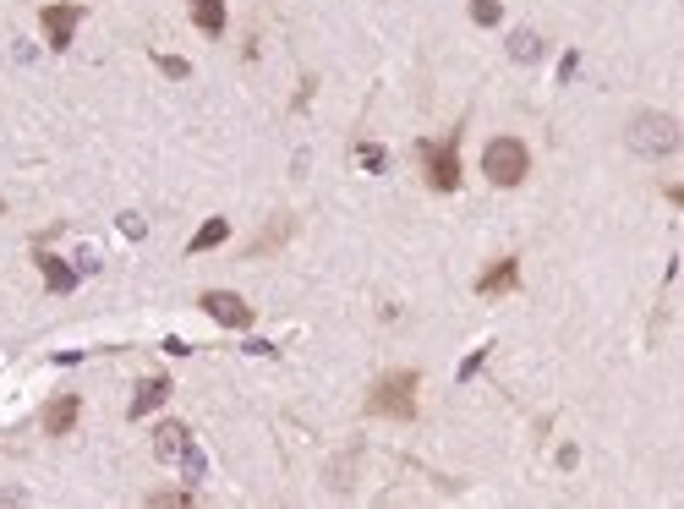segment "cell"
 <instances>
[{"label": "cell", "instance_id": "30bf717a", "mask_svg": "<svg viewBox=\"0 0 684 509\" xmlns=\"http://www.w3.org/2000/svg\"><path fill=\"white\" fill-rule=\"evenodd\" d=\"M165 395H170V378H143V384H137V400H132V422H137V416H148Z\"/></svg>", "mask_w": 684, "mask_h": 509}, {"label": "cell", "instance_id": "7402d4cb", "mask_svg": "<svg viewBox=\"0 0 684 509\" xmlns=\"http://www.w3.org/2000/svg\"><path fill=\"white\" fill-rule=\"evenodd\" d=\"M0 214H6V198H0Z\"/></svg>", "mask_w": 684, "mask_h": 509}, {"label": "cell", "instance_id": "8992f818", "mask_svg": "<svg viewBox=\"0 0 684 509\" xmlns=\"http://www.w3.org/2000/svg\"><path fill=\"white\" fill-rule=\"evenodd\" d=\"M203 312L214 323H225V329H252V307L236 291H203Z\"/></svg>", "mask_w": 684, "mask_h": 509}, {"label": "cell", "instance_id": "9c48e42d", "mask_svg": "<svg viewBox=\"0 0 684 509\" xmlns=\"http://www.w3.org/2000/svg\"><path fill=\"white\" fill-rule=\"evenodd\" d=\"M181 449H187V427H181V422H159L154 427V455L159 460H181Z\"/></svg>", "mask_w": 684, "mask_h": 509}, {"label": "cell", "instance_id": "ffe728a7", "mask_svg": "<svg viewBox=\"0 0 684 509\" xmlns=\"http://www.w3.org/2000/svg\"><path fill=\"white\" fill-rule=\"evenodd\" d=\"M482 362H488V345H482V351H471V356H466V367H460V378H477V373H482Z\"/></svg>", "mask_w": 684, "mask_h": 509}, {"label": "cell", "instance_id": "6da1fadb", "mask_svg": "<svg viewBox=\"0 0 684 509\" xmlns=\"http://www.w3.org/2000/svg\"><path fill=\"white\" fill-rule=\"evenodd\" d=\"M624 143H630V154L641 159H668L679 148V121L663 110H641L630 121V132H624Z\"/></svg>", "mask_w": 684, "mask_h": 509}, {"label": "cell", "instance_id": "ac0fdd59", "mask_svg": "<svg viewBox=\"0 0 684 509\" xmlns=\"http://www.w3.org/2000/svg\"><path fill=\"white\" fill-rule=\"evenodd\" d=\"M159 72H165V77H176V83H181V77H192V66L181 61V55H159Z\"/></svg>", "mask_w": 684, "mask_h": 509}, {"label": "cell", "instance_id": "7c38bea8", "mask_svg": "<svg viewBox=\"0 0 684 509\" xmlns=\"http://www.w3.org/2000/svg\"><path fill=\"white\" fill-rule=\"evenodd\" d=\"M39 269H44V285H50L55 296H66V291H72V285H77V274L66 269L61 258H50V252H39Z\"/></svg>", "mask_w": 684, "mask_h": 509}, {"label": "cell", "instance_id": "ba28073f", "mask_svg": "<svg viewBox=\"0 0 684 509\" xmlns=\"http://www.w3.org/2000/svg\"><path fill=\"white\" fill-rule=\"evenodd\" d=\"M515 285H520V269H515V258H498L493 269L477 280V291H482V296H504V291H515Z\"/></svg>", "mask_w": 684, "mask_h": 509}, {"label": "cell", "instance_id": "9a60e30c", "mask_svg": "<svg viewBox=\"0 0 684 509\" xmlns=\"http://www.w3.org/2000/svg\"><path fill=\"white\" fill-rule=\"evenodd\" d=\"M285 236H291V219H285V214H280V219H274V225H269V230H263V236H258V241H252V252H274V247H280V241H285Z\"/></svg>", "mask_w": 684, "mask_h": 509}, {"label": "cell", "instance_id": "5bb4252c", "mask_svg": "<svg viewBox=\"0 0 684 509\" xmlns=\"http://www.w3.org/2000/svg\"><path fill=\"white\" fill-rule=\"evenodd\" d=\"M225 236H230V219H208V225L187 241V252H208V247H219Z\"/></svg>", "mask_w": 684, "mask_h": 509}, {"label": "cell", "instance_id": "2e32d148", "mask_svg": "<svg viewBox=\"0 0 684 509\" xmlns=\"http://www.w3.org/2000/svg\"><path fill=\"white\" fill-rule=\"evenodd\" d=\"M498 17H504L498 0H471V22H477V28H498Z\"/></svg>", "mask_w": 684, "mask_h": 509}, {"label": "cell", "instance_id": "3957f363", "mask_svg": "<svg viewBox=\"0 0 684 509\" xmlns=\"http://www.w3.org/2000/svg\"><path fill=\"white\" fill-rule=\"evenodd\" d=\"M531 170V154L520 137H493L488 148H482V176L493 181V187H520Z\"/></svg>", "mask_w": 684, "mask_h": 509}, {"label": "cell", "instance_id": "5b68a950", "mask_svg": "<svg viewBox=\"0 0 684 509\" xmlns=\"http://www.w3.org/2000/svg\"><path fill=\"white\" fill-rule=\"evenodd\" d=\"M77 22H83V6H66V0L39 11V28H44V39H50V50H66V44H72Z\"/></svg>", "mask_w": 684, "mask_h": 509}, {"label": "cell", "instance_id": "d6986e66", "mask_svg": "<svg viewBox=\"0 0 684 509\" xmlns=\"http://www.w3.org/2000/svg\"><path fill=\"white\" fill-rule=\"evenodd\" d=\"M356 159H362L367 170H384V165H389V154H384V148H373V143H362V148H356Z\"/></svg>", "mask_w": 684, "mask_h": 509}, {"label": "cell", "instance_id": "44dd1931", "mask_svg": "<svg viewBox=\"0 0 684 509\" xmlns=\"http://www.w3.org/2000/svg\"><path fill=\"white\" fill-rule=\"evenodd\" d=\"M148 504H165V509H176V504H192V493H154V499H148Z\"/></svg>", "mask_w": 684, "mask_h": 509}, {"label": "cell", "instance_id": "4fadbf2b", "mask_svg": "<svg viewBox=\"0 0 684 509\" xmlns=\"http://www.w3.org/2000/svg\"><path fill=\"white\" fill-rule=\"evenodd\" d=\"M509 55H515V61H542V39L531 28H515L509 33Z\"/></svg>", "mask_w": 684, "mask_h": 509}, {"label": "cell", "instance_id": "52a82bcc", "mask_svg": "<svg viewBox=\"0 0 684 509\" xmlns=\"http://www.w3.org/2000/svg\"><path fill=\"white\" fill-rule=\"evenodd\" d=\"M77 416H83V400H77V395L50 400V406H44V433H50V438H66V433L77 427Z\"/></svg>", "mask_w": 684, "mask_h": 509}, {"label": "cell", "instance_id": "7a4b0ae2", "mask_svg": "<svg viewBox=\"0 0 684 509\" xmlns=\"http://www.w3.org/2000/svg\"><path fill=\"white\" fill-rule=\"evenodd\" d=\"M367 411L373 416H394V422H411L416 416V373L411 367H394L373 384V395H367Z\"/></svg>", "mask_w": 684, "mask_h": 509}, {"label": "cell", "instance_id": "e0dca14e", "mask_svg": "<svg viewBox=\"0 0 684 509\" xmlns=\"http://www.w3.org/2000/svg\"><path fill=\"white\" fill-rule=\"evenodd\" d=\"M181 471H187V482H203V471H208V466H203V455H197L192 444L181 449Z\"/></svg>", "mask_w": 684, "mask_h": 509}, {"label": "cell", "instance_id": "277c9868", "mask_svg": "<svg viewBox=\"0 0 684 509\" xmlns=\"http://www.w3.org/2000/svg\"><path fill=\"white\" fill-rule=\"evenodd\" d=\"M416 159L427 165L433 192H455L460 187V137H444V143H416Z\"/></svg>", "mask_w": 684, "mask_h": 509}, {"label": "cell", "instance_id": "8fae6325", "mask_svg": "<svg viewBox=\"0 0 684 509\" xmlns=\"http://www.w3.org/2000/svg\"><path fill=\"white\" fill-rule=\"evenodd\" d=\"M192 22L214 39V33H225V0H192Z\"/></svg>", "mask_w": 684, "mask_h": 509}]
</instances>
